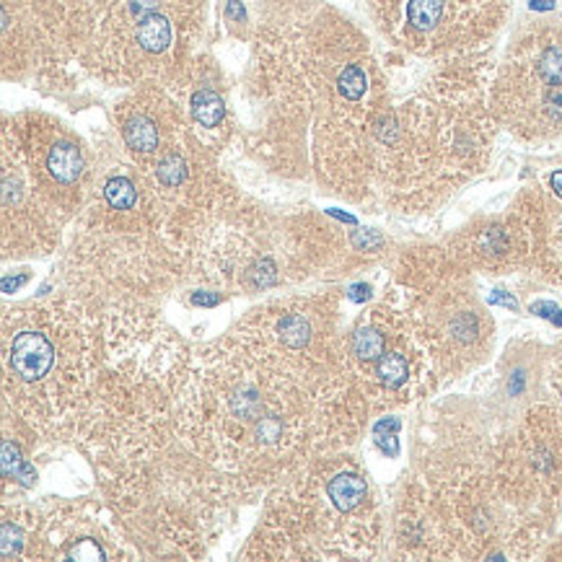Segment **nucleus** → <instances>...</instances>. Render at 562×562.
<instances>
[{
	"instance_id": "obj_1",
	"label": "nucleus",
	"mask_w": 562,
	"mask_h": 562,
	"mask_svg": "<svg viewBox=\"0 0 562 562\" xmlns=\"http://www.w3.org/2000/svg\"><path fill=\"white\" fill-rule=\"evenodd\" d=\"M369 413L342 356L288 350L257 324L184 360L175 389L182 441L231 480H288L356 434Z\"/></svg>"
},
{
	"instance_id": "obj_9",
	"label": "nucleus",
	"mask_w": 562,
	"mask_h": 562,
	"mask_svg": "<svg viewBox=\"0 0 562 562\" xmlns=\"http://www.w3.org/2000/svg\"><path fill=\"white\" fill-rule=\"evenodd\" d=\"M490 110L524 140L562 133V29L537 26L510 45L490 86Z\"/></svg>"
},
{
	"instance_id": "obj_5",
	"label": "nucleus",
	"mask_w": 562,
	"mask_h": 562,
	"mask_svg": "<svg viewBox=\"0 0 562 562\" xmlns=\"http://www.w3.org/2000/svg\"><path fill=\"white\" fill-rule=\"evenodd\" d=\"M3 257L49 255L89 194L86 143L60 120L21 112L3 122Z\"/></svg>"
},
{
	"instance_id": "obj_11",
	"label": "nucleus",
	"mask_w": 562,
	"mask_h": 562,
	"mask_svg": "<svg viewBox=\"0 0 562 562\" xmlns=\"http://www.w3.org/2000/svg\"><path fill=\"white\" fill-rule=\"evenodd\" d=\"M381 32L420 57L470 55L498 32L506 0H369Z\"/></svg>"
},
{
	"instance_id": "obj_6",
	"label": "nucleus",
	"mask_w": 562,
	"mask_h": 562,
	"mask_svg": "<svg viewBox=\"0 0 562 562\" xmlns=\"http://www.w3.org/2000/svg\"><path fill=\"white\" fill-rule=\"evenodd\" d=\"M207 0H83L76 63L112 86L177 78L192 63Z\"/></svg>"
},
{
	"instance_id": "obj_2",
	"label": "nucleus",
	"mask_w": 562,
	"mask_h": 562,
	"mask_svg": "<svg viewBox=\"0 0 562 562\" xmlns=\"http://www.w3.org/2000/svg\"><path fill=\"white\" fill-rule=\"evenodd\" d=\"M259 97L299 143L304 171L329 192L358 200L373 184V130L386 112V83L369 40L335 9L270 16L255 45Z\"/></svg>"
},
{
	"instance_id": "obj_10",
	"label": "nucleus",
	"mask_w": 562,
	"mask_h": 562,
	"mask_svg": "<svg viewBox=\"0 0 562 562\" xmlns=\"http://www.w3.org/2000/svg\"><path fill=\"white\" fill-rule=\"evenodd\" d=\"M495 485L510 506L535 521L562 503V407L535 405L501 446L490 451Z\"/></svg>"
},
{
	"instance_id": "obj_15",
	"label": "nucleus",
	"mask_w": 562,
	"mask_h": 562,
	"mask_svg": "<svg viewBox=\"0 0 562 562\" xmlns=\"http://www.w3.org/2000/svg\"><path fill=\"white\" fill-rule=\"evenodd\" d=\"M558 369H560V376H554V381H558L560 392H562V352H560V358H558Z\"/></svg>"
},
{
	"instance_id": "obj_14",
	"label": "nucleus",
	"mask_w": 562,
	"mask_h": 562,
	"mask_svg": "<svg viewBox=\"0 0 562 562\" xmlns=\"http://www.w3.org/2000/svg\"><path fill=\"white\" fill-rule=\"evenodd\" d=\"M550 187H552V192L562 200V169L552 171V175H550Z\"/></svg>"
},
{
	"instance_id": "obj_7",
	"label": "nucleus",
	"mask_w": 562,
	"mask_h": 562,
	"mask_svg": "<svg viewBox=\"0 0 562 562\" xmlns=\"http://www.w3.org/2000/svg\"><path fill=\"white\" fill-rule=\"evenodd\" d=\"M342 363L348 381L369 409H392L420 400L436 386L438 371L405 301L360 314L342 337Z\"/></svg>"
},
{
	"instance_id": "obj_13",
	"label": "nucleus",
	"mask_w": 562,
	"mask_h": 562,
	"mask_svg": "<svg viewBox=\"0 0 562 562\" xmlns=\"http://www.w3.org/2000/svg\"><path fill=\"white\" fill-rule=\"evenodd\" d=\"M526 231L514 221H493L487 226L461 236L457 262L461 265H477V268L501 270L503 265H516L529 255L526 247Z\"/></svg>"
},
{
	"instance_id": "obj_3",
	"label": "nucleus",
	"mask_w": 562,
	"mask_h": 562,
	"mask_svg": "<svg viewBox=\"0 0 562 562\" xmlns=\"http://www.w3.org/2000/svg\"><path fill=\"white\" fill-rule=\"evenodd\" d=\"M485 60L457 55L373 130V182L394 205L430 207L482 169L493 140Z\"/></svg>"
},
{
	"instance_id": "obj_12",
	"label": "nucleus",
	"mask_w": 562,
	"mask_h": 562,
	"mask_svg": "<svg viewBox=\"0 0 562 562\" xmlns=\"http://www.w3.org/2000/svg\"><path fill=\"white\" fill-rule=\"evenodd\" d=\"M177 83L179 91H182L187 117H190L194 130L200 133V138L213 150H221L231 133L228 102L223 86L215 83L205 74H200V57H194L182 74L177 76Z\"/></svg>"
},
{
	"instance_id": "obj_8",
	"label": "nucleus",
	"mask_w": 562,
	"mask_h": 562,
	"mask_svg": "<svg viewBox=\"0 0 562 562\" xmlns=\"http://www.w3.org/2000/svg\"><path fill=\"white\" fill-rule=\"evenodd\" d=\"M402 301L434 356L438 376L457 379L485 363L495 324L461 278L459 262L434 259L428 270L405 276Z\"/></svg>"
},
{
	"instance_id": "obj_4",
	"label": "nucleus",
	"mask_w": 562,
	"mask_h": 562,
	"mask_svg": "<svg viewBox=\"0 0 562 562\" xmlns=\"http://www.w3.org/2000/svg\"><path fill=\"white\" fill-rule=\"evenodd\" d=\"M97 316L76 293L5 308V405L40 434L81 417L97 386Z\"/></svg>"
}]
</instances>
